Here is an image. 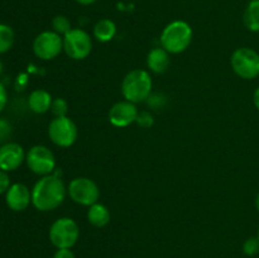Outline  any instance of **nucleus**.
I'll list each match as a JSON object with an SVG mask.
<instances>
[{
    "mask_svg": "<svg viewBox=\"0 0 259 258\" xmlns=\"http://www.w3.org/2000/svg\"><path fill=\"white\" fill-rule=\"evenodd\" d=\"M243 252L247 255H255L259 253V239L257 237L248 238L243 244Z\"/></svg>",
    "mask_w": 259,
    "mask_h": 258,
    "instance_id": "obj_22",
    "label": "nucleus"
},
{
    "mask_svg": "<svg viewBox=\"0 0 259 258\" xmlns=\"http://www.w3.org/2000/svg\"><path fill=\"white\" fill-rule=\"evenodd\" d=\"M27 166L33 174L38 176H47L55 172L56 169V157L53 152L48 147L37 144L33 146L25 154Z\"/></svg>",
    "mask_w": 259,
    "mask_h": 258,
    "instance_id": "obj_9",
    "label": "nucleus"
},
{
    "mask_svg": "<svg viewBox=\"0 0 259 258\" xmlns=\"http://www.w3.org/2000/svg\"><path fill=\"white\" fill-rule=\"evenodd\" d=\"M253 104H254V106L257 108V110L259 111V86L257 89H255L254 94H253Z\"/></svg>",
    "mask_w": 259,
    "mask_h": 258,
    "instance_id": "obj_29",
    "label": "nucleus"
},
{
    "mask_svg": "<svg viewBox=\"0 0 259 258\" xmlns=\"http://www.w3.org/2000/svg\"><path fill=\"white\" fill-rule=\"evenodd\" d=\"M62 38L63 52L72 60H85L93 51V39L90 34L81 28H72Z\"/></svg>",
    "mask_w": 259,
    "mask_h": 258,
    "instance_id": "obj_7",
    "label": "nucleus"
},
{
    "mask_svg": "<svg viewBox=\"0 0 259 258\" xmlns=\"http://www.w3.org/2000/svg\"><path fill=\"white\" fill-rule=\"evenodd\" d=\"M5 202L13 211H23L32 204V190L24 184H13L5 194Z\"/></svg>",
    "mask_w": 259,
    "mask_h": 258,
    "instance_id": "obj_13",
    "label": "nucleus"
},
{
    "mask_svg": "<svg viewBox=\"0 0 259 258\" xmlns=\"http://www.w3.org/2000/svg\"><path fill=\"white\" fill-rule=\"evenodd\" d=\"M50 240L57 249L72 248L80 237V228L72 218L62 217L56 219L50 227Z\"/></svg>",
    "mask_w": 259,
    "mask_h": 258,
    "instance_id": "obj_4",
    "label": "nucleus"
},
{
    "mask_svg": "<svg viewBox=\"0 0 259 258\" xmlns=\"http://www.w3.org/2000/svg\"><path fill=\"white\" fill-rule=\"evenodd\" d=\"M53 258H75V254L71 248H61V249L56 250Z\"/></svg>",
    "mask_w": 259,
    "mask_h": 258,
    "instance_id": "obj_26",
    "label": "nucleus"
},
{
    "mask_svg": "<svg viewBox=\"0 0 259 258\" xmlns=\"http://www.w3.org/2000/svg\"><path fill=\"white\" fill-rule=\"evenodd\" d=\"M230 65L240 78L253 80L259 76V53L250 47L237 48L232 53Z\"/></svg>",
    "mask_w": 259,
    "mask_h": 258,
    "instance_id": "obj_5",
    "label": "nucleus"
},
{
    "mask_svg": "<svg viewBox=\"0 0 259 258\" xmlns=\"http://www.w3.org/2000/svg\"><path fill=\"white\" fill-rule=\"evenodd\" d=\"M7 103H8L7 89H5V86L0 82V113L4 110V108L7 106Z\"/></svg>",
    "mask_w": 259,
    "mask_h": 258,
    "instance_id": "obj_27",
    "label": "nucleus"
},
{
    "mask_svg": "<svg viewBox=\"0 0 259 258\" xmlns=\"http://www.w3.org/2000/svg\"><path fill=\"white\" fill-rule=\"evenodd\" d=\"M63 51V38L53 30L39 33L33 40V52L39 60L51 61Z\"/></svg>",
    "mask_w": 259,
    "mask_h": 258,
    "instance_id": "obj_10",
    "label": "nucleus"
},
{
    "mask_svg": "<svg viewBox=\"0 0 259 258\" xmlns=\"http://www.w3.org/2000/svg\"><path fill=\"white\" fill-rule=\"evenodd\" d=\"M2 72H3V62L2 60H0V75H2Z\"/></svg>",
    "mask_w": 259,
    "mask_h": 258,
    "instance_id": "obj_32",
    "label": "nucleus"
},
{
    "mask_svg": "<svg viewBox=\"0 0 259 258\" xmlns=\"http://www.w3.org/2000/svg\"><path fill=\"white\" fill-rule=\"evenodd\" d=\"M137 124L142 128H151L154 123L153 115H152L149 111H142L138 114V118H137Z\"/></svg>",
    "mask_w": 259,
    "mask_h": 258,
    "instance_id": "obj_23",
    "label": "nucleus"
},
{
    "mask_svg": "<svg viewBox=\"0 0 259 258\" xmlns=\"http://www.w3.org/2000/svg\"><path fill=\"white\" fill-rule=\"evenodd\" d=\"M243 23L250 32H259V0H250L243 14Z\"/></svg>",
    "mask_w": 259,
    "mask_h": 258,
    "instance_id": "obj_18",
    "label": "nucleus"
},
{
    "mask_svg": "<svg viewBox=\"0 0 259 258\" xmlns=\"http://www.w3.org/2000/svg\"><path fill=\"white\" fill-rule=\"evenodd\" d=\"M52 95L45 89H37L32 91L28 98V105L29 109L35 114H45L51 110L52 105Z\"/></svg>",
    "mask_w": 259,
    "mask_h": 258,
    "instance_id": "obj_15",
    "label": "nucleus"
},
{
    "mask_svg": "<svg viewBox=\"0 0 259 258\" xmlns=\"http://www.w3.org/2000/svg\"><path fill=\"white\" fill-rule=\"evenodd\" d=\"M15 42V33L8 24L0 23V55L8 52Z\"/></svg>",
    "mask_w": 259,
    "mask_h": 258,
    "instance_id": "obj_19",
    "label": "nucleus"
},
{
    "mask_svg": "<svg viewBox=\"0 0 259 258\" xmlns=\"http://www.w3.org/2000/svg\"><path fill=\"white\" fill-rule=\"evenodd\" d=\"M67 194L76 204L91 206L99 201L100 190L94 180L89 177H76L67 186Z\"/></svg>",
    "mask_w": 259,
    "mask_h": 258,
    "instance_id": "obj_8",
    "label": "nucleus"
},
{
    "mask_svg": "<svg viewBox=\"0 0 259 258\" xmlns=\"http://www.w3.org/2000/svg\"><path fill=\"white\" fill-rule=\"evenodd\" d=\"M257 238L259 239V229H258V234H257Z\"/></svg>",
    "mask_w": 259,
    "mask_h": 258,
    "instance_id": "obj_33",
    "label": "nucleus"
},
{
    "mask_svg": "<svg viewBox=\"0 0 259 258\" xmlns=\"http://www.w3.org/2000/svg\"><path fill=\"white\" fill-rule=\"evenodd\" d=\"M138 114L137 104L128 100H120L114 104L109 110V121L116 128H125L136 123Z\"/></svg>",
    "mask_w": 259,
    "mask_h": 258,
    "instance_id": "obj_11",
    "label": "nucleus"
},
{
    "mask_svg": "<svg viewBox=\"0 0 259 258\" xmlns=\"http://www.w3.org/2000/svg\"><path fill=\"white\" fill-rule=\"evenodd\" d=\"M51 113L53 114L55 118H57V116H67L68 103L66 101V99L63 98L53 99L52 105H51Z\"/></svg>",
    "mask_w": 259,
    "mask_h": 258,
    "instance_id": "obj_21",
    "label": "nucleus"
},
{
    "mask_svg": "<svg viewBox=\"0 0 259 258\" xmlns=\"http://www.w3.org/2000/svg\"><path fill=\"white\" fill-rule=\"evenodd\" d=\"M194 37L191 25L185 20H174L163 28L161 33V47L169 55H179L190 47Z\"/></svg>",
    "mask_w": 259,
    "mask_h": 258,
    "instance_id": "obj_3",
    "label": "nucleus"
},
{
    "mask_svg": "<svg viewBox=\"0 0 259 258\" xmlns=\"http://www.w3.org/2000/svg\"><path fill=\"white\" fill-rule=\"evenodd\" d=\"M25 161L24 149L15 142H8L0 147V169L15 171Z\"/></svg>",
    "mask_w": 259,
    "mask_h": 258,
    "instance_id": "obj_12",
    "label": "nucleus"
},
{
    "mask_svg": "<svg viewBox=\"0 0 259 258\" xmlns=\"http://www.w3.org/2000/svg\"><path fill=\"white\" fill-rule=\"evenodd\" d=\"M71 29H72V27H71L70 19L67 17H65V15H56L52 19V30L57 33V34L63 37Z\"/></svg>",
    "mask_w": 259,
    "mask_h": 258,
    "instance_id": "obj_20",
    "label": "nucleus"
},
{
    "mask_svg": "<svg viewBox=\"0 0 259 258\" xmlns=\"http://www.w3.org/2000/svg\"><path fill=\"white\" fill-rule=\"evenodd\" d=\"M9 132H10V125L8 124V121L0 120V139L7 138Z\"/></svg>",
    "mask_w": 259,
    "mask_h": 258,
    "instance_id": "obj_28",
    "label": "nucleus"
},
{
    "mask_svg": "<svg viewBox=\"0 0 259 258\" xmlns=\"http://www.w3.org/2000/svg\"><path fill=\"white\" fill-rule=\"evenodd\" d=\"M78 129L75 121L68 116H57L50 121L48 137L51 142L61 148L73 146L77 139Z\"/></svg>",
    "mask_w": 259,
    "mask_h": 258,
    "instance_id": "obj_6",
    "label": "nucleus"
},
{
    "mask_svg": "<svg viewBox=\"0 0 259 258\" xmlns=\"http://www.w3.org/2000/svg\"><path fill=\"white\" fill-rule=\"evenodd\" d=\"M10 186H12V184H10V177L8 172L0 169V195L7 194Z\"/></svg>",
    "mask_w": 259,
    "mask_h": 258,
    "instance_id": "obj_25",
    "label": "nucleus"
},
{
    "mask_svg": "<svg viewBox=\"0 0 259 258\" xmlns=\"http://www.w3.org/2000/svg\"><path fill=\"white\" fill-rule=\"evenodd\" d=\"M67 187L57 174L42 176L32 189V205L39 211H52L65 201Z\"/></svg>",
    "mask_w": 259,
    "mask_h": 258,
    "instance_id": "obj_1",
    "label": "nucleus"
},
{
    "mask_svg": "<svg viewBox=\"0 0 259 258\" xmlns=\"http://www.w3.org/2000/svg\"><path fill=\"white\" fill-rule=\"evenodd\" d=\"M152 89H153V81L151 73L141 68L132 70L131 72L126 73L120 86L124 100L134 104L147 101V99L151 96Z\"/></svg>",
    "mask_w": 259,
    "mask_h": 258,
    "instance_id": "obj_2",
    "label": "nucleus"
},
{
    "mask_svg": "<svg viewBox=\"0 0 259 258\" xmlns=\"http://www.w3.org/2000/svg\"><path fill=\"white\" fill-rule=\"evenodd\" d=\"M255 207H257V210L259 211V194L257 195V197H255Z\"/></svg>",
    "mask_w": 259,
    "mask_h": 258,
    "instance_id": "obj_31",
    "label": "nucleus"
},
{
    "mask_svg": "<svg viewBox=\"0 0 259 258\" xmlns=\"http://www.w3.org/2000/svg\"><path fill=\"white\" fill-rule=\"evenodd\" d=\"M93 33L95 39L99 40V42H110L116 34V25L111 19L104 18V19H100L94 25Z\"/></svg>",
    "mask_w": 259,
    "mask_h": 258,
    "instance_id": "obj_17",
    "label": "nucleus"
},
{
    "mask_svg": "<svg viewBox=\"0 0 259 258\" xmlns=\"http://www.w3.org/2000/svg\"><path fill=\"white\" fill-rule=\"evenodd\" d=\"M147 101H148L149 106H152L154 109H159L166 103V98L163 95H161V94H151V96L147 99Z\"/></svg>",
    "mask_w": 259,
    "mask_h": 258,
    "instance_id": "obj_24",
    "label": "nucleus"
},
{
    "mask_svg": "<svg viewBox=\"0 0 259 258\" xmlns=\"http://www.w3.org/2000/svg\"><path fill=\"white\" fill-rule=\"evenodd\" d=\"M169 63H171L169 53L162 47L153 48L147 55V67L151 72L157 75L166 72L167 68L169 67Z\"/></svg>",
    "mask_w": 259,
    "mask_h": 258,
    "instance_id": "obj_14",
    "label": "nucleus"
},
{
    "mask_svg": "<svg viewBox=\"0 0 259 258\" xmlns=\"http://www.w3.org/2000/svg\"><path fill=\"white\" fill-rule=\"evenodd\" d=\"M76 2L81 5H91V4H94L96 0H76Z\"/></svg>",
    "mask_w": 259,
    "mask_h": 258,
    "instance_id": "obj_30",
    "label": "nucleus"
},
{
    "mask_svg": "<svg viewBox=\"0 0 259 258\" xmlns=\"http://www.w3.org/2000/svg\"><path fill=\"white\" fill-rule=\"evenodd\" d=\"M88 220L93 227L104 228L110 222V211L108 207L100 202H95L94 205L89 206Z\"/></svg>",
    "mask_w": 259,
    "mask_h": 258,
    "instance_id": "obj_16",
    "label": "nucleus"
}]
</instances>
